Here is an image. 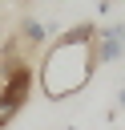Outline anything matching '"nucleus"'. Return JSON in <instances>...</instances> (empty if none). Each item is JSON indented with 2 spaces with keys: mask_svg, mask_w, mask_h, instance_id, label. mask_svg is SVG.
Instances as JSON below:
<instances>
[{
  "mask_svg": "<svg viewBox=\"0 0 125 130\" xmlns=\"http://www.w3.org/2000/svg\"><path fill=\"white\" fill-rule=\"evenodd\" d=\"M97 73V57H93V45H65V41H52L40 61L32 65V81L40 85V93L48 102H65L73 93H81Z\"/></svg>",
  "mask_w": 125,
  "mask_h": 130,
  "instance_id": "obj_1",
  "label": "nucleus"
},
{
  "mask_svg": "<svg viewBox=\"0 0 125 130\" xmlns=\"http://www.w3.org/2000/svg\"><path fill=\"white\" fill-rule=\"evenodd\" d=\"M121 130H125V126H121Z\"/></svg>",
  "mask_w": 125,
  "mask_h": 130,
  "instance_id": "obj_9",
  "label": "nucleus"
},
{
  "mask_svg": "<svg viewBox=\"0 0 125 130\" xmlns=\"http://www.w3.org/2000/svg\"><path fill=\"white\" fill-rule=\"evenodd\" d=\"M109 4H117V0H109Z\"/></svg>",
  "mask_w": 125,
  "mask_h": 130,
  "instance_id": "obj_7",
  "label": "nucleus"
},
{
  "mask_svg": "<svg viewBox=\"0 0 125 130\" xmlns=\"http://www.w3.org/2000/svg\"><path fill=\"white\" fill-rule=\"evenodd\" d=\"M65 130H81V126H65Z\"/></svg>",
  "mask_w": 125,
  "mask_h": 130,
  "instance_id": "obj_6",
  "label": "nucleus"
},
{
  "mask_svg": "<svg viewBox=\"0 0 125 130\" xmlns=\"http://www.w3.org/2000/svg\"><path fill=\"white\" fill-rule=\"evenodd\" d=\"M0 85H4V77H0Z\"/></svg>",
  "mask_w": 125,
  "mask_h": 130,
  "instance_id": "obj_8",
  "label": "nucleus"
},
{
  "mask_svg": "<svg viewBox=\"0 0 125 130\" xmlns=\"http://www.w3.org/2000/svg\"><path fill=\"white\" fill-rule=\"evenodd\" d=\"M56 41H65V45H93V41H97V24H93V20H77V24H69Z\"/></svg>",
  "mask_w": 125,
  "mask_h": 130,
  "instance_id": "obj_4",
  "label": "nucleus"
},
{
  "mask_svg": "<svg viewBox=\"0 0 125 130\" xmlns=\"http://www.w3.org/2000/svg\"><path fill=\"white\" fill-rule=\"evenodd\" d=\"M93 57H97V65H117V61H125V20H113V24L97 28Z\"/></svg>",
  "mask_w": 125,
  "mask_h": 130,
  "instance_id": "obj_3",
  "label": "nucleus"
},
{
  "mask_svg": "<svg viewBox=\"0 0 125 130\" xmlns=\"http://www.w3.org/2000/svg\"><path fill=\"white\" fill-rule=\"evenodd\" d=\"M113 110H125V85L117 89V102H113Z\"/></svg>",
  "mask_w": 125,
  "mask_h": 130,
  "instance_id": "obj_5",
  "label": "nucleus"
},
{
  "mask_svg": "<svg viewBox=\"0 0 125 130\" xmlns=\"http://www.w3.org/2000/svg\"><path fill=\"white\" fill-rule=\"evenodd\" d=\"M28 93H32V65H20L0 85V130H8L16 122V114L28 106Z\"/></svg>",
  "mask_w": 125,
  "mask_h": 130,
  "instance_id": "obj_2",
  "label": "nucleus"
}]
</instances>
